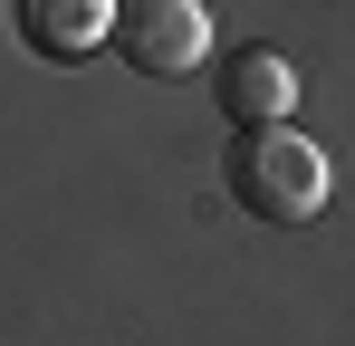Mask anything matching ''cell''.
Returning a JSON list of instances; mask_svg holds the SVG:
<instances>
[{
	"mask_svg": "<svg viewBox=\"0 0 355 346\" xmlns=\"http://www.w3.org/2000/svg\"><path fill=\"white\" fill-rule=\"evenodd\" d=\"M231 202L259 212V222H307V212L327 202V154H317L297 125L240 135L231 145Z\"/></svg>",
	"mask_w": 355,
	"mask_h": 346,
	"instance_id": "obj_1",
	"label": "cell"
},
{
	"mask_svg": "<svg viewBox=\"0 0 355 346\" xmlns=\"http://www.w3.org/2000/svg\"><path fill=\"white\" fill-rule=\"evenodd\" d=\"M116 49L144 67V77H192L211 58V10L202 0H135L116 19Z\"/></svg>",
	"mask_w": 355,
	"mask_h": 346,
	"instance_id": "obj_2",
	"label": "cell"
},
{
	"mask_svg": "<svg viewBox=\"0 0 355 346\" xmlns=\"http://www.w3.org/2000/svg\"><path fill=\"white\" fill-rule=\"evenodd\" d=\"M297 106V67L279 49H231V67H221V115H231L240 135H269V125H288Z\"/></svg>",
	"mask_w": 355,
	"mask_h": 346,
	"instance_id": "obj_3",
	"label": "cell"
},
{
	"mask_svg": "<svg viewBox=\"0 0 355 346\" xmlns=\"http://www.w3.org/2000/svg\"><path fill=\"white\" fill-rule=\"evenodd\" d=\"M116 0H19V39L39 58H87V49H106L116 39Z\"/></svg>",
	"mask_w": 355,
	"mask_h": 346,
	"instance_id": "obj_4",
	"label": "cell"
}]
</instances>
